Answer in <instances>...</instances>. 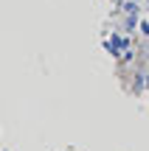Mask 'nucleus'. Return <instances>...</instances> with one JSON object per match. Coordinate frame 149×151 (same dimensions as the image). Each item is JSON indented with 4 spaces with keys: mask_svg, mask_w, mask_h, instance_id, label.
Listing matches in <instances>:
<instances>
[{
    "mask_svg": "<svg viewBox=\"0 0 149 151\" xmlns=\"http://www.w3.org/2000/svg\"><path fill=\"white\" fill-rule=\"evenodd\" d=\"M104 48H107V53H113V56H121L124 50L129 48V39H127V37H118V34H116V37H110V39L104 42Z\"/></svg>",
    "mask_w": 149,
    "mask_h": 151,
    "instance_id": "nucleus-1",
    "label": "nucleus"
},
{
    "mask_svg": "<svg viewBox=\"0 0 149 151\" xmlns=\"http://www.w3.org/2000/svg\"><path fill=\"white\" fill-rule=\"evenodd\" d=\"M121 11H124V14H138V11H141V3H138V0H124V3H121Z\"/></svg>",
    "mask_w": 149,
    "mask_h": 151,
    "instance_id": "nucleus-2",
    "label": "nucleus"
},
{
    "mask_svg": "<svg viewBox=\"0 0 149 151\" xmlns=\"http://www.w3.org/2000/svg\"><path fill=\"white\" fill-rule=\"evenodd\" d=\"M138 28H141V34H146V37H149V22H146V20H141Z\"/></svg>",
    "mask_w": 149,
    "mask_h": 151,
    "instance_id": "nucleus-3",
    "label": "nucleus"
},
{
    "mask_svg": "<svg viewBox=\"0 0 149 151\" xmlns=\"http://www.w3.org/2000/svg\"><path fill=\"white\" fill-rule=\"evenodd\" d=\"M138 3H141V0H138Z\"/></svg>",
    "mask_w": 149,
    "mask_h": 151,
    "instance_id": "nucleus-4",
    "label": "nucleus"
}]
</instances>
